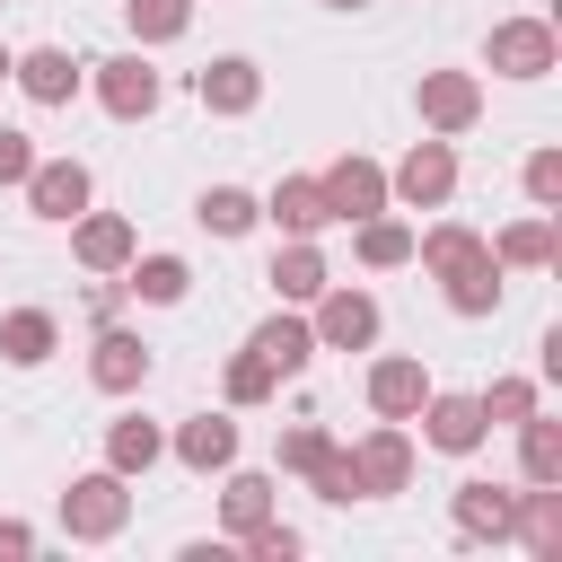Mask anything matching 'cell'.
<instances>
[{
	"label": "cell",
	"instance_id": "obj_38",
	"mask_svg": "<svg viewBox=\"0 0 562 562\" xmlns=\"http://www.w3.org/2000/svg\"><path fill=\"white\" fill-rule=\"evenodd\" d=\"M518 184H527V202H536V211H553V202H562V149H536Z\"/></svg>",
	"mask_w": 562,
	"mask_h": 562
},
{
	"label": "cell",
	"instance_id": "obj_8",
	"mask_svg": "<svg viewBox=\"0 0 562 562\" xmlns=\"http://www.w3.org/2000/svg\"><path fill=\"white\" fill-rule=\"evenodd\" d=\"M325 211H334V228H351V220H369V211H386V167L378 158H360V149H342L325 176Z\"/></svg>",
	"mask_w": 562,
	"mask_h": 562
},
{
	"label": "cell",
	"instance_id": "obj_30",
	"mask_svg": "<svg viewBox=\"0 0 562 562\" xmlns=\"http://www.w3.org/2000/svg\"><path fill=\"white\" fill-rule=\"evenodd\" d=\"M360 237H351V255L369 263V272H395V263H413V228L404 220H386V211H369V220H351Z\"/></svg>",
	"mask_w": 562,
	"mask_h": 562
},
{
	"label": "cell",
	"instance_id": "obj_4",
	"mask_svg": "<svg viewBox=\"0 0 562 562\" xmlns=\"http://www.w3.org/2000/svg\"><path fill=\"white\" fill-rule=\"evenodd\" d=\"M483 61L501 79H553L562 70V35H553V18H492Z\"/></svg>",
	"mask_w": 562,
	"mask_h": 562
},
{
	"label": "cell",
	"instance_id": "obj_29",
	"mask_svg": "<svg viewBox=\"0 0 562 562\" xmlns=\"http://www.w3.org/2000/svg\"><path fill=\"white\" fill-rule=\"evenodd\" d=\"M272 509H281L272 474H237V465H228V483H220V527H228V536H246V527H263Z\"/></svg>",
	"mask_w": 562,
	"mask_h": 562
},
{
	"label": "cell",
	"instance_id": "obj_5",
	"mask_svg": "<svg viewBox=\"0 0 562 562\" xmlns=\"http://www.w3.org/2000/svg\"><path fill=\"white\" fill-rule=\"evenodd\" d=\"M88 88H97V105H105L114 123H149V114H158V97H167V79L149 70V53H114V61H88Z\"/></svg>",
	"mask_w": 562,
	"mask_h": 562
},
{
	"label": "cell",
	"instance_id": "obj_40",
	"mask_svg": "<svg viewBox=\"0 0 562 562\" xmlns=\"http://www.w3.org/2000/svg\"><path fill=\"white\" fill-rule=\"evenodd\" d=\"M35 553V527L26 518H0V562H26Z\"/></svg>",
	"mask_w": 562,
	"mask_h": 562
},
{
	"label": "cell",
	"instance_id": "obj_21",
	"mask_svg": "<svg viewBox=\"0 0 562 562\" xmlns=\"http://www.w3.org/2000/svg\"><path fill=\"white\" fill-rule=\"evenodd\" d=\"M509 544H527L536 562H553V553H562V483H527V492H518Z\"/></svg>",
	"mask_w": 562,
	"mask_h": 562
},
{
	"label": "cell",
	"instance_id": "obj_25",
	"mask_svg": "<svg viewBox=\"0 0 562 562\" xmlns=\"http://www.w3.org/2000/svg\"><path fill=\"white\" fill-rule=\"evenodd\" d=\"M158 457H167V430H158L149 413H114V422H105V465H114V474H149Z\"/></svg>",
	"mask_w": 562,
	"mask_h": 562
},
{
	"label": "cell",
	"instance_id": "obj_13",
	"mask_svg": "<svg viewBox=\"0 0 562 562\" xmlns=\"http://www.w3.org/2000/svg\"><path fill=\"white\" fill-rule=\"evenodd\" d=\"M193 97H202V114H255L263 105V70L246 61V53H211L202 70H193Z\"/></svg>",
	"mask_w": 562,
	"mask_h": 562
},
{
	"label": "cell",
	"instance_id": "obj_28",
	"mask_svg": "<svg viewBox=\"0 0 562 562\" xmlns=\"http://www.w3.org/2000/svg\"><path fill=\"white\" fill-rule=\"evenodd\" d=\"M518 483H562V422L544 404L518 422Z\"/></svg>",
	"mask_w": 562,
	"mask_h": 562
},
{
	"label": "cell",
	"instance_id": "obj_26",
	"mask_svg": "<svg viewBox=\"0 0 562 562\" xmlns=\"http://www.w3.org/2000/svg\"><path fill=\"white\" fill-rule=\"evenodd\" d=\"M483 255V228H465V220H430V228H413V263L439 281V272H457V263H474Z\"/></svg>",
	"mask_w": 562,
	"mask_h": 562
},
{
	"label": "cell",
	"instance_id": "obj_41",
	"mask_svg": "<svg viewBox=\"0 0 562 562\" xmlns=\"http://www.w3.org/2000/svg\"><path fill=\"white\" fill-rule=\"evenodd\" d=\"M9 61H18V53H9V44H0V79H9Z\"/></svg>",
	"mask_w": 562,
	"mask_h": 562
},
{
	"label": "cell",
	"instance_id": "obj_9",
	"mask_svg": "<svg viewBox=\"0 0 562 562\" xmlns=\"http://www.w3.org/2000/svg\"><path fill=\"white\" fill-rule=\"evenodd\" d=\"M132 255H140V237H132V220H123V211H79V220H70V263H79V272L114 281Z\"/></svg>",
	"mask_w": 562,
	"mask_h": 562
},
{
	"label": "cell",
	"instance_id": "obj_37",
	"mask_svg": "<svg viewBox=\"0 0 562 562\" xmlns=\"http://www.w3.org/2000/svg\"><path fill=\"white\" fill-rule=\"evenodd\" d=\"M237 544H246V553H255V562H299V527H281V509H272V518H263V527H246V536H237Z\"/></svg>",
	"mask_w": 562,
	"mask_h": 562
},
{
	"label": "cell",
	"instance_id": "obj_33",
	"mask_svg": "<svg viewBox=\"0 0 562 562\" xmlns=\"http://www.w3.org/2000/svg\"><path fill=\"white\" fill-rule=\"evenodd\" d=\"M123 26H132L140 53H149V44H176V35L193 26V0H123Z\"/></svg>",
	"mask_w": 562,
	"mask_h": 562
},
{
	"label": "cell",
	"instance_id": "obj_23",
	"mask_svg": "<svg viewBox=\"0 0 562 562\" xmlns=\"http://www.w3.org/2000/svg\"><path fill=\"white\" fill-rule=\"evenodd\" d=\"M325 281H334L325 246H316V237H281V255H272V290H281V307H307Z\"/></svg>",
	"mask_w": 562,
	"mask_h": 562
},
{
	"label": "cell",
	"instance_id": "obj_39",
	"mask_svg": "<svg viewBox=\"0 0 562 562\" xmlns=\"http://www.w3.org/2000/svg\"><path fill=\"white\" fill-rule=\"evenodd\" d=\"M35 158H44V149H35L18 123H0V184H26V167H35Z\"/></svg>",
	"mask_w": 562,
	"mask_h": 562
},
{
	"label": "cell",
	"instance_id": "obj_2",
	"mask_svg": "<svg viewBox=\"0 0 562 562\" xmlns=\"http://www.w3.org/2000/svg\"><path fill=\"white\" fill-rule=\"evenodd\" d=\"M386 202H404V211H448V202H457V140L422 132V140L386 167Z\"/></svg>",
	"mask_w": 562,
	"mask_h": 562
},
{
	"label": "cell",
	"instance_id": "obj_24",
	"mask_svg": "<svg viewBox=\"0 0 562 562\" xmlns=\"http://www.w3.org/2000/svg\"><path fill=\"white\" fill-rule=\"evenodd\" d=\"M483 246H492L501 272H544V263H553V211H527V220H509V228L483 237Z\"/></svg>",
	"mask_w": 562,
	"mask_h": 562
},
{
	"label": "cell",
	"instance_id": "obj_14",
	"mask_svg": "<svg viewBox=\"0 0 562 562\" xmlns=\"http://www.w3.org/2000/svg\"><path fill=\"white\" fill-rule=\"evenodd\" d=\"M413 422H422V448H439V457H474V448L492 439V430H483V404H474V395H439V386L422 395Z\"/></svg>",
	"mask_w": 562,
	"mask_h": 562
},
{
	"label": "cell",
	"instance_id": "obj_34",
	"mask_svg": "<svg viewBox=\"0 0 562 562\" xmlns=\"http://www.w3.org/2000/svg\"><path fill=\"white\" fill-rule=\"evenodd\" d=\"M474 404H483V430H518V422L544 404V386H536V378H492Z\"/></svg>",
	"mask_w": 562,
	"mask_h": 562
},
{
	"label": "cell",
	"instance_id": "obj_31",
	"mask_svg": "<svg viewBox=\"0 0 562 562\" xmlns=\"http://www.w3.org/2000/svg\"><path fill=\"white\" fill-rule=\"evenodd\" d=\"M193 220H202V228H211V237H246V228H255V220H263V202H255V193H246V184H211V193H202V202H193Z\"/></svg>",
	"mask_w": 562,
	"mask_h": 562
},
{
	"label": "cell",
	"instance_id": "obj_35",
	"mask_svg": "<svg viewBox=\"0 0 562 562\" xmlns=\"http://www.w3.org/2000/svg\"><path fill=\"white\" fill-rule=\"evenodd\" d=\"M307 492H316V501H334V509H351V501H360V465H351V448H342V439H334V448L316 457Z\"/></svg>",
	"mask_w": 562,
	"mask_h": 562
},
{
	"label": "cell",
	"instance_id": "obj_16",
	"mask_svg": "<svg viewBox=\"0 0 562 562\" xmlns=\"http://www.w3.org/2000/svg\"><path fill=\"white\" fill-rule=\"evenodd\" d=\"M448 518H457V536H465V544H509V518H518V492H509V483H457V501H448Z\"/></svg>",
	"mask_w": 562,
	"mask_h": 562
},
{
	"label": "cell",
	"instance_id": "obj_12",
	"mask_svg": "<svg viewBox=\"0 0 562 562\" xmlns=\"http://www.w3.org/2000/svg\"><path fill=\"white\" fill-rule=\"evenodd\" d=\"M351 465H360V501H386V492H404V483H413V430H404V422H378V430H360Z\"/></svg>",
	"mask_w": 562,
	"mask_h": 562
},
{
	"label": "cell",
	"instance_id": "obj_27",
	"mask_svg": "<svg viewBox=\"0 0 562 562\" xmlns=\"http://www.w3.org/2000/svg\"><path fill=\"white\" fill-rule=\"evenodd\" d=\"M439 299H448V316H492V307H501V263H492V246H483L474 263L439 272Z\"/></svg>",
	"mask_w": 562,
	"mask_h": 562
},
{
	"label": "cell",
	"instance_id": "obj_6",
	"mask_svg": "<svg viewBox=\"0 0 562 562\" xmlns=\"http://www.w3.org/2000/svg\"><path fill=\"white\" fill-rule=\"evenodd\" d=\"M413 114H422V132L457 140V132H474V123H483V79H474V70H422Z\"/></svg>",
	"mask_w": 562,
	"mask_h": 562
},
{
	"label": "cell",
	"instance_id": "obj_7",
	"mask_svg": "<svg viewBox=\"0 0 562 562\" xmlns=\"http://www.w3.org/2000/svg\"><path fill=\"white\" fill-rule=\"evenodd\" d=\"M18 193H26V211H35V220H61V228H70V220L97 202V176H88V158H35Z\"/></svg>",
	"mask_w": 562,
	"mask_h": 562
},
{
	"label": "cell",
	"instance_id": "obj_3",
	"mask_svg": "<svg viewBox=\"0 0 562 562\" xmlns=\"http://www.w3.org/2000/svg\"><path fill=\"white\" fill-rule=\"evenodd\" d=\"M378 299L360 290V281H325L316 299H307V334H316V351H369L378 342Z\"/></svg>",
	"mask_w": 562,
	"mask_h": 562
},
{
	"label": "cell",
	"instance_id": "obj_19",
	"mask_svg": "<svg viewBox=\"0 0 562 562\" xmlns=\"http://www.w3.org/2000/svg\"><path fill=\"white\" fill-rule=\"evenodd\" d=\"M53 351H61V316L53 307H9L0 316V360L9 369H44Z\"/></svg>",
	"mask_w": 562,
	"mask_h": 562
},
{
	"label": "cell",
	"instance_id": "obj_11",
	"mask_svg": "<svg viewBox=\"0 0 562 562\" xmlns=\"http://www.w3.org/2000/svg\"><path fill=\"white\" fill-rule=\"evenodd\" d=\"M167 457H176L184 474H228V465H237V413L220 404V413L176 422V430H167Z\"/></svg>",
	"mask_w": 562,
	"mask_h": 562
},
{
	"label": "cell",
	"instance_id": "obj_17",
	"mask_svg": "<svg viewBox=\"0 0 562 562\" xmlns=\"http://www.w3.org/2000/svg\"><path fill=\"white\" fill-rule=\"evenodd\" d=\"M9 79H18V88H26V105H70V97H79V79H88V70H79V61H70V53H61V44H26V53H18V61H9Z\"/></svg>",
	"mask_w": 562,
	"mask_h": 562
},
{
	"label": "cell",
	"instance_id": "obj_36",
	"mask_svg": "<svg viewBox=\"0 0 562 562\" xmlns=\"http://www.w3.org/2000/svg\"><path fill=\"white\" fill-rule=\"evenodd\" d=\"M325 448H334V430H325V422H290V430H281V474H299V483H307Z\"/></svg>",
	"mask_w": 562,
	"mask_h": 562
},
{
	"label": "cell",
	"instance_id": "obj_20",
	"mask_svg": "<svg viewBox=\"0 0 562 562\" xmlns=\"http://www.w3.org/2000/svg\"><path fill=\"white\" fill-rule=\"evenodd\" d=\"M246 351H255V360H272L281 378H299V369L316 360V334H307V316H299V307H272V316L246 334Z\"/></svg>",
	"mask_w": 562,
	"mask_h": 562
},
{
	"label": "cell",
	"instance_id": "obj_15",
	"mask_svg": "<svg viewBox=\"0 0 562 562\" xmlns=\"http://www.w3.org/2000/svg\"><path fill=\"white\" fill-rule=\"evenodd\" d=\"M422 395H430V369H422L413 351L369 360V413H378V422H413V413H422Z\"/></svg>",
	"mask_w": 562,
	"mask_h": 562
},
{
	"label": "cell",
	"instance_id": "obj_22",
	"mask_svg": "<svg viewBox=\"0 0 562 562\" xmlns=\"http://www.w3.org/2000/svg\"><path fill=\"white\" fill-rule=\"evenodd\" d=\"M114 281H123V299H140V307H176V299L193 290V263H184V255H132Z\"/></svg>",
	"mask_w": 562,
	"mask_h": 562
},
{
	"label": "cell",
	"instance_id": "obj_10",
	"mask_svg": "<svg viewBox=\"0 0 562 562\" xmlns=\"http://www.w3.org/2000/svg\"><path fill=\"white\" fill-rule=\"evenodd\" d=\"M88 386H97V395H140V386H149V342H140L132 325H97V342H88Z\"/></svg>",
	"mask_w": 562,
	"mask_h": 562
},
{
	"label": "cell",
	"instance_id": "obj_18",
	"mask_svg": "<svg viewBox=\"0 0 562 562\" xmlns=\"http://www.w3.org/2000/svg\"><path fill=\"white\" fill-rule=\"evenodd\" d=\"M263 220H272L281 237H325V228H334V211H325V184H316V176H281V184L263 193Z\"/></svg>",
	"mask_w": 562,
	"mask_h": 562
},
{
	"label": "cell",
	"instance_id": "obj_42",
	"mask_svg": "<svg viewBox=\"0 0 562 562\" xmlns=\"http://www.w3.org/2000/svg\"><path fill=\"white\" fill-rule=\"evenodd\" d=\"M325 9H369V0H325Z\"/></svg>",
	"mask_w": 562,
	"mask_h": 562
},
{
	"label": "cell",
	"instance_id": "obj_1",
	"mask_svg": "<svg viewBox=\"0 0 562 562\" xmlns=\"http://www.w3.org/2000/svg\"><path fill=\"white\" fill-rule=\"evenodd\" d=\"M123 527H132V474L88 465V474L61 483V536H70V544H114Z\"/></svg>",
	"mask_w": 562,
	"mask_h": 562
},
{
	"label": "cell",
	"instance_id": "obj_32",
	"mask_svg": "<svg viewBox=\"0 0 562 562\" xmlns=\"http://www.w3.org/2000/svg\"><path fill=\"white\" fill-rule=\"evenodd\" d=\"M220 395H228V413H255V404H272V395H281V369H272V360H255V351H237V360L220 369Z\"/></svg>",
	"mask_w": 562,
	"mask_h": 562
}]
</instances>
